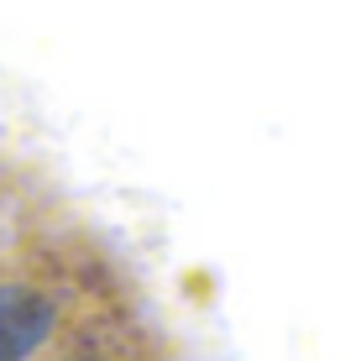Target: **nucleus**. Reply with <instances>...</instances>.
I'll return each mask as SVG.
<instances>
[{
    "mask_svg": "<svg viewBox=\"0 0 361 361\" xmlns=\"http://www.w3.org/2000/svg\"><path fill=\"white\" fill-rule=\"evenodd\" d=\"M53 330V304L32 288L0 293V361H27Z\"/></svg>",
    "mask_w": 361,
    "mask_h": 361,
    "instance_id": "obj_1",
    "label": "nucleus"
}]
</instances>
